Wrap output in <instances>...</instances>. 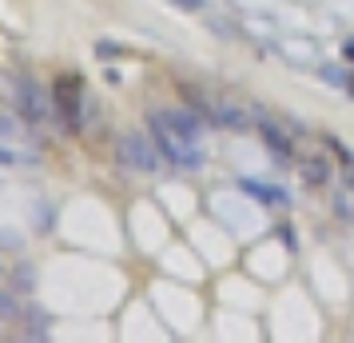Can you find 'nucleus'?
Segmentation results:
<instances>
[{
  "label": "nucleus",
  "instance_id": "obj_4",
  "mask_svg": "<svg viewBox=\"0 0 354 343\" xmlns=\"http://www.w3.org/2000/svg\"><path fill=\"white\" fill-rule=\"evenodd\" d=\"M207 112H211V124H219L227 132H243L251 128V112L231 104V100H207Z\"/></svg>",
  "mask_w": 354,
  "mask_h": 343
},
{
  "label": "nucleus",
  "instance_id": "obj_13",
  "mask_svg": "<svg viewBox=\"0 0 354 343\" xmlns=\"http://www.w3.org/2000/svg\"><path fill=\"white\" fill-rule=\"evenodd\" d=\"M176 4H183V8H195V12L203 8V0H176Z\"/></svg>",
  "mask_w": 354,
  "mask_h": 343
},
{
  "label": "nucleus",
  "instance_id": "obj_10",
  "mask_svg": "<svg viewBox=\"0 0 354 343\" xmlns=\"http://www.w3.org/2000/svg\"><path fill=\"white\" fill-rule=\"evenodd\" d=\"M17 288H20V292H32V288H36V267H32V263H20Z\"/></svg>",
  "mask_w": 354,
  "mask_h": 343
},
{
  "label": "nucleus",
  "instance_id": "obj_12",
  "mask_svg": "<svg viewBox=\"0 0 354 343\" xmlns=\"http://www.w3.org/2000/svg\"><path fill=\"white\" fill-rule=\"evenodd\" d=\"M338 216H354V204L346 196H338Z\"/></svg>",
  "mask_w": 354,
  "mask_h": 343
},
{
  "label": "nucleus",
  "instance_id": "obj_1",
  "mask_svg": "<svg viewBox=\"0 0 354 343\" xmlns=\"http://www.w3.org/2000/svg\"><path fill=\"white\" fill-rule=\"evenodd\" d=\"M115 160L131 176H156V172H163V148L160 140H147L144 132H128L115 144Z\"/></svg>",
  "mask_w": 354,
  "mask_h": 343
},
{
  "label": "nucleus",
  "instance_id": "obj_14",
  "mask_svg": "<svg viewBox=\"0 0 354 343\" xmlns=\"http://www.w3.org/2000/svg\"><path fill=\"white\" fill-rule=\"evenodd\" d=\"M0 164H17V156H12L8 148H0Z\"/></svg>",
  "mask_w": 354,
  "mask_h": 343
},
{
  "label": "nucleus",
  "instance_id": "obj_17",
  "mask_svg": "<svg viewBox=\"0 0 354 343\" xmlns=\"http://www.w3.org/2000/svg\"><path fill=\"white\" fill-rule=\"evenodd\" d=\"M0 276H4V267H0Z\"/></svg>",
  "mask_w": 354,
  "mask_h": 343
},
{
  "label": "nucleus",
  "instance_id": "obj_7",
  "mask_svg": "<svg viewBox=\"0 0 354 343\" xmlns=\"http://www.w3.org/2000/svg\"><path fill=\"white\" fill-rule=\"evenodd\" d=\"M299 168H303V180L306 184H326V180H330V164L322 160V156H306Z\"/></svg>",
  "mask_w": 354,
  "mask_h": 343
},
{
  "label": "nucleus",
  "instance_id": "obj_8",
  "mask_svg": "<svg viewBox=\"0 0 354 343\" xmlns=\"http://www.w3.org/2000/svg\"><path fill=\"white\" fill-rule=\"evenodd\" d=\"M243 192H251V196H259L267 208H279V204H287V196L283 192H274V188H267V184H255V180H239Z\"/></svg>",
  "mask_w": 354,
  "mask_h": 343
},
{
  "label": "nucleus",
  "instance_id": "obj_15",
  "mask_svg": "<svg viewBox=\"0 0 354 343\" xmlns=\"http://www.w3.org/2000/svg\"><path fill=\"white\" fill-rule=\"evenodd\" d=\"M342 56H351V60H354V40H346V44H342Z\"/></svg>",
  "mask_w": 354,
  "mask_h": 343
},
{
  "label": "nucleus",
  "instance_id": "obj_5",
  "mask_svg": "<svg viewBox=\"0 0 354 343\" xmlns=\"http://www.w3.org/2000/svg\"><path fill=\"white\" fill-rule=\"evenodd\" d=\"M255 124H259V136H263V144L271 148L274 156H283V160H290V156H295V148H290V136H287L283 128H279L274 120H267V116H259Z\"/></svg>",
  "mask_w": 354,
  "mask_h": 343
},
{
  "label": "nucleus",
  "instance_id": "obj_16",
  "mask_svg": "<svg viewBox=\"0 0 354 343\" xmlns=\"http://www.w3.org/2000/svg\"><path fill=\"white\" fill-rule=\"evenodd\" d=\"M346 92H351V96H354V76H351V84H346Z\"/></svg>",
  "mask_w": 354,
  "mask_h": 343
},
{
  "label": "nucleus",
  "instance_id": "obj_11",
  "mask_svg": "<svg viewBox=\"0 0 354 343\" xmlns=\"http://www.w3.org/2000/svg\"><path fill=\"white\" fill-rule=\"evenodd\" d=\"M0 136H17V124L8 116H0Z\"/></svg>",
  "mask_w": 354,
  "mask_h": 343
},
{
  "label": "nucleus",
  "instance_id": "obj_9",
  "mask_svg": "<svg viewBox=\"0 0 354 343\" xmlns=\"http://www.w3.org/2000/svg\"><path fill=\"white\" fill-rule=\"evenodd\" d=\"M20 315V295L17 292H0V324H12Z\"/></svg>",
  "mask_w": 354,
  "mask_h": 343
},
{
  "label": "nucleus",
  "instance_id": "obj_2",
  "mask_svg": "<svg viewBox=\"0 0 354 343\" xmlns=\"http://www.w3.org/2000/svg\"><path fill=\"white\" fill-rule=\"evenodd\" d=\"M147 124H151V132H156V140H160L163 156L176 164V168H187V172H195V168L203 164V152L195 148V140H187L183 132H176V124L167 120V112H151V116H147Z\"/></svg>",
  "mask_w": 354,
  "mask_h": 343
},
{
  "label": "nucleus",
  "instance_id": "obj_3",
  "mask_svg": "<svg viewBox=\"0 0 354 343\" xmlns=\"http://www.w3.org/2000/svg\"><path fill=\"white\" fill-rule=\"evenodd\" d=\"M17 108L28 124H48L52 120V100L32 76H20L17 80Z\"/></svg>",
  "mask_w": 354,
  "mask_h": 343
},
{
  "label": "nucleus",
  "instance_id": "obj_6",
  "mask_svg": "<svg viewBox=\"0 0 354 343\" xmlns=\"http://www.w3.org/2000/svg\"><path fill=\"white\" fill-rule=\"evenodd\" d=\"M167 120L176 124V132H183L187 140L199 144V136H203V120L195 116V108H167Z\"/></svg>",
  "mask_w": 354,
  "mask_h": 343
}]
</instances>
